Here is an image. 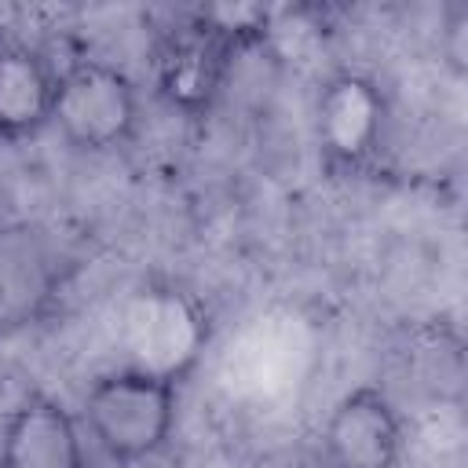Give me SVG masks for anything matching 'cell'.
<instances>
[{
	"label": "cell",
	"instance_id": "obj_1",
	"mask_svg": "<svg viewBox=\"0 0 468 468\" xmlns=\"http://www.w3.org/2000/svg\"><path fill=\"white\" fill-rule=\"evenodd\" d=\"M179 420V380L117 366L99 373L84 391V424L95 446L117 464H139L161 453Z\"/></svg>",
	"mask_w": 468,
	"mask_h": 468
},
{
	"label": "cell",
	"instance_id": "obj_7",
	"mask_svg": "<svg viewBox=\"0 0 468 468\" xmlns=\"http://www.w3.org/2000/svg\"><path fill=\"white\" fill-rule=\"evenodd\" d=\"M0 468H88L77 417L44 391H29L0 424Z\"/></svg>",
	"mask_w": 468,
	"mask_h": 468
},
{
	"label": "cell",
	"instance_id": "obj_8",
	"mask_svg": "<svg viewBox=\"0 0 468 468\" xmlns=\"http://www.w3.org/2000/svg\"><path fill=\"white\" fill-rule=\"evenodd\" d=\"M58 66L26 40L0 37V143L33 139L51 124Z\"/></svg>",
	"mask_w": 468,
	"mask_h": 468
},
{
	"label": "cell",
	"instance_id": "obj_2",
	"mask_svg": "<svg viewBox=\"0 0 468 468\" xmlns=\"http://www.w3.org/2000/svg\"><path fill=\"white\" fill-rule=\"evenodd\" d=\"M139 84L106 58H73L58 69L51 124L80 154L124 150L139 132Z\"/></svg>",
	"mask_w": 468,
	"mask_h": 468
},
{
	"label": "cell",
	"instance_id": "obj_4",
	"mask_svg": "<svg viewBox=\"0 0 468 468\" xmlns=\"http://www.w3.org/2000/svg\"><path fill=\"white\" fill-rule=\"evenodd\" d=\"M388 135V95L358 69L333 73L314 99V146L333 176H362L377 165Z\"/></svg>",
	"mask_w": 468,
	"mask_h": 468
},
{
	"label": "cell",
	"instance_id": "obj_3",
	"mask_svg": "<svg viewBox=\"0 0 468 468\" xmlns=\"http://www.w3.org/2000/svg\"><path fill=\"white\" fill-rule=\"evenodd\" d=\"M260 33V22H230L227 11H201L165 40L157 62V95L186 117L208 113L227 84L234 51Z\"/></svg>",
	"mask_w": 468,
	"mask_h": 468
},
{
	"label": "cell",
	"instance_id": "obj_5",
	"mask_svg": "<svg viewBox=\"0 0 468 468\" xmlns=\"http://www.w3.org/2000/svg\"><path fill=\"white\" fill-rule=\"evenodd\" d=\"M128 366L183 380L208 344V318L197 300L176 285H150L135 292L128 314Z\"/></svg>",
	"mask_w": 468,
	"mask_h": 468
},
{
	"label": "cell",
	"instance_id": "obj_6",
	"mask_svg": "<svg viewBox=\"0 0 468 468\" xmlns=\"http://www.w3.org/2000/svg\"><path fill=\"white\" fill-rule=\"evenodd\" d=\"M322 453L329 468H399L402 461V413L380 384L344 391L325 424Z\"/></svg>",
	"mask_w": 468,
	"mask_h": 468
}]
</instances>
